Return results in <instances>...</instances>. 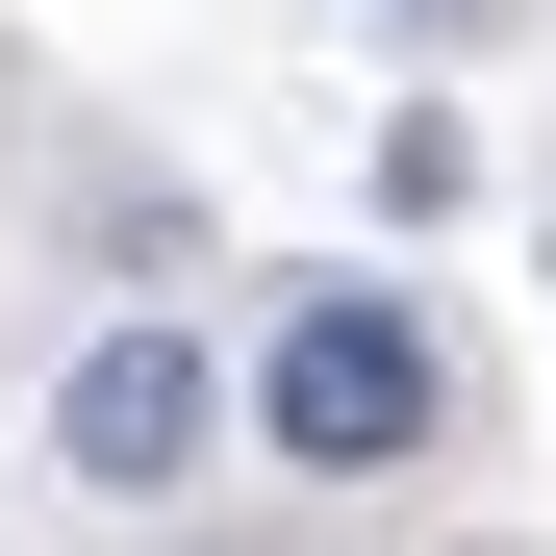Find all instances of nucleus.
Instances as JSON below:
<instances>
[{
  "label": "nucleus",
  "mask_w": 556,
  "mask_h": 556,
  "mask_svg": "<svg viewBox=\"0 0 556 556\" xmlns=\"http://www.w3.org/2000/svg\"><path fill=\"white\" fill-rule=\"evenodd\" d=\"M203 430H228L203 329H102V354H76V405H51V455H76L102 506H177V481H203Z\"/></svg>",
  "instance_id": "obj_2"
},
{
  "label": "nucleus",
  "mask_w": 556,
  "mask_h": 556,
  "mask_svg": "<svg viewBox=\"0 0 556 556\" xmlns=\"http://www.w3.org/2000/svg\"><path fill=\"white\" fill-rule=\"evenodd\" d=\"M253 430L304 455V481H380V455L430 430V329L380 304V278H329V304H278V354H253Z\"/></svg>",
  "instance_id": "obj_1"
}]
</instances>
